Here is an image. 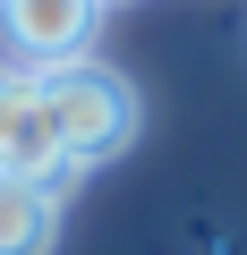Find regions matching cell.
Returning <instances> with one entry per match:
<instances>
[{
    "label": "cell",
    "mask_w": 247,
    "mask_h": 255,
    "mask_svg": "<svg viewBox=\"0 0 247 255\" xmlns=\"http://www.w3.org/2000/svg\"><path fill=\"white\" fill-rule=\"evenodd\" d=\"M34 77V102H43V128L68 170H94L111 153H128L137 136V85L102 68V60H60V68H26Z\"/></svg>",
    "instance_id": "1"
},
{
    "label": "cell",
    "mask_w": 247,
    "mask_h": 255,
    "mask_svg": "<svg viewBox=\"0 0 247 255\" xmlns=\"http://www.w3.org/2000/svg\"><path fill=\"white\" fill-rule=\"evenodd\" d=\"M94 26H102V0H0V34L26 68H60V60H85L94 51Z\"/></svg>",
    "instance_id": "2"
},
{
    "label": "cell",
    "mask_w": 247,
    "mask_h": 255,
    "mask_svg": "<svg viewBox=\"0 0 247 255\" xmlns=\"http://www.w3.org/2000/svg\"><path fill=\"white\" fill-rule=\"evenodd\" d=\"M0 170H26V179H68L51 128H43V102H34V77L26 68H0Z\"/></svg>",
    "instance_id": "3"
},
{
    "label": "cell",
    "mask_w": 247,
    "mask_h": 255,
    "mask_svg": "<svg viewBox=\"0 0 247 255\" xmlns=\"http://www.w3.org/2000/svg\"><path fill=\"white\" fill-rule=\"evenodd\" d=\"M60 238V179L0 170V255H51Z\"/></svg>",
    "instance_id": "4"
}]
</instances>
